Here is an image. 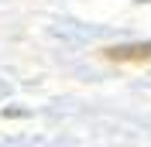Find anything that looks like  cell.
<instances>
[{"label": "cell", "instance_id": "6da1fadb", "mask_svg": "<svg viewBox=\"0 0 151 147\" xmlns=\"http://www.w3.org/2000/svg\"><path fill=\"white\" fill-rule=\"evenodd\" d=\"M100 58L113 65H148L151 62V41H127V45H106L100 48Z\"/></svg>", "mask_w": 151, "mask_h": 147}, {"label": "cell", "instance_id": "7a4b0ae2", "mask_svg": "<svg viewBox=\"0 0 151 147\" xmlns=\"http://www.w3.org/2000/svg\"><path fill=\"white\" fill-rule=\"evenodd\" d=\"M7 116L21 120V116H28V110H21V106H14V110H4V120H7Z\"/></svg>", "mask_w": 151, "mask_h": 147}]
</instances>
